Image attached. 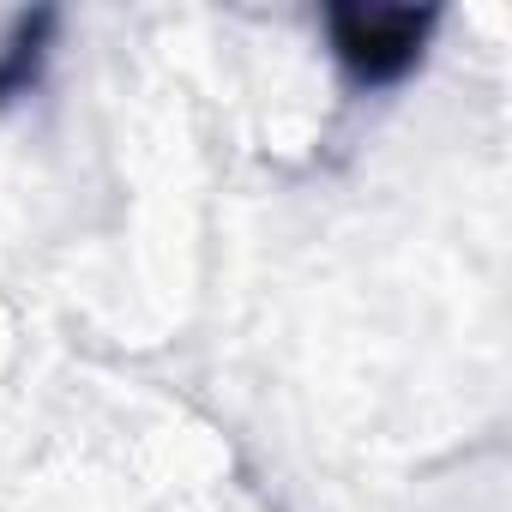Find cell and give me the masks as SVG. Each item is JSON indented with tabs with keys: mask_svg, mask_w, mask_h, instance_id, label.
I'll list each match as a JSON object with an SVG mask.
<instances>
[{
	"mask_svg": "<svg viewBox=\"0 0 512 512\" xmlns=\"http://www.w3.org/2000/svg\"><path fill=\"white\" fill-rule=\"evenodd\" d=\"M362 37H344V55L368 73H398L410 55H416V37H422V19L416 13H368L356 19Z\"/></svg>",
	"mask_w": 512,
	"mask_h": 512,
	"instance_id": "6da1fadb",
	"label": "cell"
}]
</instances>
